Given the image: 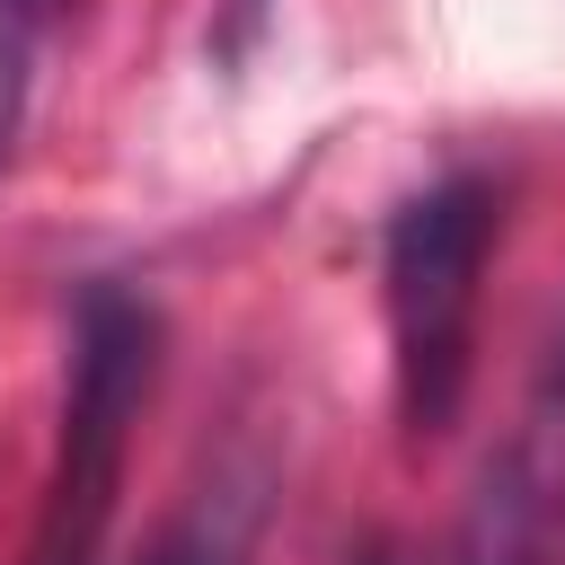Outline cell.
Instances as JSON below:
<instances>
[{"label": "cell", "instance_id": "obj_1", "mask_svg": "<svg viewBox=\"0 0 565 565\" xmlns=\"http://www.w3.org/2000/svg\"><path fill=\"white\" fill-rule=\"evenodd\" d=\"M159 380V309L124 282H88L71 309V353H62V415H53V459L26 530V565H106L115 512H124V459L132 424Z\"/></svg>", "mask_w": 565, "mask_h": 565}, {"label": "cell", "instance_id": "obj_2", "mask_svg": "<svg viewBox=\"0 0 565 565\" xmlns=\"http://www.w3.org/2000/svg\"><path fill=\"white\" fill-rule=\"evenodd\" d=\"M494 256V185L441 177L397 203L380 247V309H388V380L406 441H441L477 380V300Z\"/></svg>", "mask_w": 565, "mask_h": 565}, {"label": "cell", "instance_id": "obj_3", "mask_svg": "<svg viewBox=\"0 0 565 565\" xmlns=\"http://www.w3.org/2000/svg\"><path fill=\"white\" fill-rule=\"evenodd\" d=\"M441 565H565V344H547L521 415L477 459Z\"/></svg>", "mask_w": 565, "mask_h": 565}, {"label": "cell", "instance_id": "obj_4", "mask_svg": "<svg viewBox=\"0 0 565 565\" xmlns=\"http://www.w3.org/2000/svg\"><path fill=\"white\" fill-rule=\"evenodd\" d=\"M53 9L62 0H0V168L26 132V106H35V62H44V35H53Z\"/></svg>", "mask_w": 565, "mask_h": 565}, {"label": "cell", "instance_id": "obj_5", "mask_svg": "<svg viewBox=\"0 0 565 565\" xmlns=\"http://www.w3.org/2000/svg\"><path fill=\"white\" fill-rule=\"evenodd\" d=\"M141 565H247V539H238V521H230L221 503H194L185 521L159 530V547H150Z\"/></svg>", "mask_w": 565, "mask_h": 565}, {"label": "cell", "instance_id": "obj_6", "mask_svg": "<svg viewBox=\"0 0 565 565\" xmlns=\"http://www.w3.org/2000/svg\"><path fill=\"white\" fill-rule=\"evenodd\" d=\"M353 565H397V556H388V547H362V556H353Z\"/></svg>", "mask_w": 565, "mask_h": 565}]
</instances>
